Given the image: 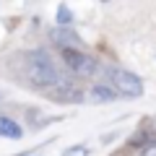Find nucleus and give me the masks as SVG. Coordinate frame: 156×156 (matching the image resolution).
<instances>
[{
    "mask_svg": "<svg viewBox=\"0 0 156 156\" xmlns=\"http://www.w3.org/2000/svg\"><path fill=\"white\" fill-rule=\"evenodd\" d=\"M62 156H89V148H86V146H73V148H68Z\"/></svg>",
    "mask_w": 156,
    "mask_h": 156,
    "instance_id": "9",
    "label": "nucleus"
},
{
    "mask_svg": "<svg viewBox=\"0 0 156 156\" xmlns=\"http://www.w3.org/2000/svg\"><path fill=\"white\" fill-rule=\"evenodd\" d=\"M23 78H26V83L31 89H39V91H50L52 86L60 83V73H57L52 57L42 50H34L26 55V60H23Z\"/></svg>",
    "mask_w": 156,
    "mask_h": 156,
    "instance_id": "1",
    "label": "nucleus"
},
{
    "mask_svg": "<svg viewBox=\"0 0 156 156\" xmlns=\"http://www.w3.org/2000/svg\"><path fill=\"white\" fill-rule=\"evenodd\" d=\"M0 135H3V138L18 140L23 135V130H21V125H18L16 120H11V117H0Z\"/></svg>",
    "mask_w": 156,
    "mask_h": 156,
    "instance_id": "6",
    "label": "nucleus"
},
{
    "mask_svg": "<svg viewBox=\"0 0 156 156\" xmlns=\"http://www.w3.org/2000/svg\"><path fill=\"white\" fill-rule=\"evenodd\" d=\"M52 39L62 50H76V44H78V34L68 31V29H52Z\"/></svg>",
    "mask_w": 156,
    "mask_h": 156,
    "instance_id": "5",
    "label": "nucleus"
},
{
    "mask_svg": "<svg viewBox=\"0 0 156 156\" xmlns=\"http://www.w3.org/2000/svg\"><path fill=\"white\" fill-rule=\"evenodd\" d=\"M62 60H65V68L78 78H91L96 73V60L81 50H62Z\"/></svg>",
    "mask_w": 156,
    "mask_h": 156,
    "instance_id": "2",
    "label": "nucleus"
},
{
    "mask_svg": "<svg viewBox=\"0 0 156 156\" xmlns=\"http://www.w3.org/2000/svg\"><path fill=\"white\" fill-rule=\"evenodd\" d=\"M47 94L55 101H62V104H78V101H83V91L78 89L73 81H68V78H60V83L52 86Z\"/></svg>",
    "mask_w": 156,
    "mask_h": 156,
    "instance_id": "4",
    "label": "nucleus"
},
{
    "mask_svg": "<svg viewBox=\"0 0 156 156\" xmlns=\"http://www.w3.org/2000/svg\"><path fill=\"white\" fill-rule=\"evenodd\" d=\"M115 96H117V91L112 86H104V83L91 86V99L94 101H115Z\"/></svg>",
    "mask_w": 156,
    "mask_h": 156,
    "instance_id": "7",
    "label": "nucleus"
},
{
    "mask_svg": "<svg viewBox=\"0 0 156 156\" xmlns=\"http://www.w3.org/2000/svg\"><path fill=\"white\" fill-rule=\"evenodd\" d=\"M57 23H60L62 29L73 23V13H70V8H68V5H57Z\"/></svg>",
    "mask_w": 156,
    "mask_h": 156,
    "instance_id": "8",
    "label": "nucleus"
},
{
    "mask_svg": "<svg viewBox=\"0 0 156 156\" xmlns=\"http://www.w3.org/2000/svg\"><path fill=\"white\" fill-rule=\"evenodd\" d=\"M140 156H156V143H148V146H143Z\"/></svg>",
    "mask_w": 156,
    "mask_h": 156,
    "instance_id": "10",
    "label": "nucleus"
},
{
    "mask_svg": "<svg viewBox=\"0 0 156 156\" xmlns=\"http://www.w3.org/2000/svg\"><path fill=\"white\" fill-rule=\"evenodd\" d=\"M112 89L122 96H140L143 94V81L130 70H109Z\"/></svg>",
    "mask_w": 156,
    "mask_h": 156,
    "instance_id": "3",
    "label": "nucleus"
}]
</instances>
